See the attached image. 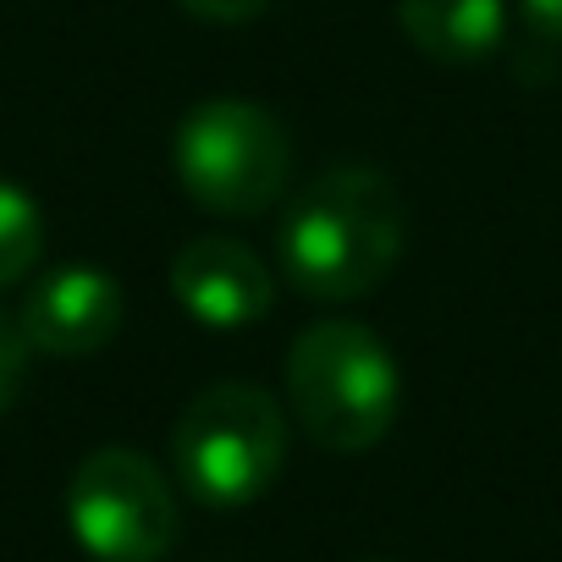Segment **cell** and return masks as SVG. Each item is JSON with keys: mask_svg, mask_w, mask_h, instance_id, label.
<instances>
[{"mask_svg": "<svg viewBox=\"0 0 562 562\" xmlns=\"http://www.w3.org/2000/svg\"><path fill=\"white\" fill-rule=\"evenodd\" d=\"M288 463V414L265 386L221 381L204 386L171 430L177 485L204 507L259 502Z\"/></svg>", "mask_w": 562, "mask_h": 562, "instance_id": "obj_3", "label": "cell"}, {"mask_svg": "<svg viewBox=\"0 0 562 562\" xmlns=\"http://www.w3.org/2000/svg\"><path fill=\"white\" fill-rule=\"evenodd\" d=\"M67 524L94 562H160L177 546V496L144 452L100 447L67 480Z\"/></svg>", "mask_w": 562, "mask_h": 562, "instance_id": "obj_5", "label": "cell"}, {"mask_svg": "<svg viewBox=\"0 0 562 562\" xmlns=\"http://www.w3.org/2000/svg\"><path fill=\"white\" fill-rule=\"evenodd\" d=\"M29 337L12 315H0V414L18 403V386H23V370H29Z\"/></svg>", "mask_w": 562, "mask_h": 562, "instance_id": "obj_10", "label": "cell"}, {"mask_svg": "<svg viewBox=\"0 0 562 562\" xmlns=\"http://www.w3.org/2000/svg\"><path fill=\"white\" fill-rule=\"evenodd\" d=\"M171 299L193 326L243 331L276 310L270 265L237 237H193L171 259Z\"/></svg>", "mask_w": 562, "mask_h": 562, "instance_id": "obj_7", "label": "cell"}, {"mask_svg": "<svg viewBox=\"0 0 562 562\" xmlns=\"http://www.w3.org/2000/svg\"><path fill=\"white\" fill-rule=\"evenodd\" d=\"M127 299L100 265H56L23 299V337L45 359H89L122 331Z\"/></svg>", "mask_w": 562, "mask_h": 562, "instance_id": "obj_6", "label": "cell"}, {"mask_svg": "<svg viewBox=\"0 0 562 562\" xmlns=\"http://www.w3.org/2000/svg\"><path fill=\"white\" fill-rule=\"evenodd\" d=\"M288 408L326 452H370L397 425L403 375L392 348L353 321H321L288 348Z\"/></svg>", "mask_w": 562, "mask_h": 562, "instance_id": "obj_2", "label": "cell"}, {"mask_svg": "<svg viewBox=\"0 0 562 562\" xmlns=\"http://www.w3.org/2000/svg\"><path fill=\"white\" fill-rule=\"evenodd\" d=\"M408 45L447 67H474L507 40V0H397Z\"/></svg>", "mask_w": 562, "mask_h": 562, "instance_id": "obj_8", "label": "cell"}, {"mask_svg": "<svg viewBox=\"0 0 562 562\" xmlns=\"http://www.w3.org/2000/svg\"><path fill=\"white\" fill-rule=\"evenodd\" d=\"M518 18L535 40L562 45V0H518Z\"/></svg>", "mask_w": 562, "mask_h": 562, "instance_id": "obj_12", "label": "cell"}, {"mask_svg": "<svg viewBox=\"0 0 562 562\" xmlns=\"http://www.w3.org/2000/svg\"><path fill=\"white\" fill-rule=\"evenodd\" d=\"M40 254H45V215L34 193L0 177V288H18L40 265Z\"/></svg>", "mask_w": 562, "mask_h": 562, "instance_id": "obj_9", "label": "cell"}, {"mask_svg": "<svg viewBox=\"0 0 562 562\" xmlns=\"http://www.w3.org/2000/svg\"><path fill=\"white\" fill-rule=\"evenodd\" d=\"M177 177L215 215H259L288 193L293 138L254 100H204L171 138Z\"/></svg>", "mask_w": 562, "mask_h": 562, "instance_id": "obj_4", "label": "cell"}, {"mask_svg": "<svg viewBox=\"0 0 562 562\" xmlns=\"http://www.w3.org/2000/svg\"><path fill=\"white\" fill-rule=\"evenodd\" d=\"M364 562H386V557H364Z\"/></svg>", "mask_w": 562, "mask_h": 562, "instance_id": "obj_13", "label": "cell"}, {"mask_svg": "<svg viewBox=\"0 0 562 562\" xmlns=\"http://www.w3.org/2000/svg\"><path fill=\"white\" fill-rule=\"evenodd\" d=\"M177 7L188 12V18H199V23H254L270 0H177Z\"/></svg>", "mask_w": 562, "mask_h": 562, "instance_id": "obj_11", "label": "cell"}, {"mask_svg": "<svg viewBox=\"0 0 562 562\" xmlns=\"http://www.w3.org/2000/svg\"><path fill=\"white\" fill-rule=\"evenodd\" d=\"M408 243L403 193L370 166H337L299 188L276 226L281 276L304 299L348 304L375 293Z\"/></svg>", "mask_w": 562, "mask_h": 562, "instance_id": "obj_1", "label": "cell"}]
</instances>
